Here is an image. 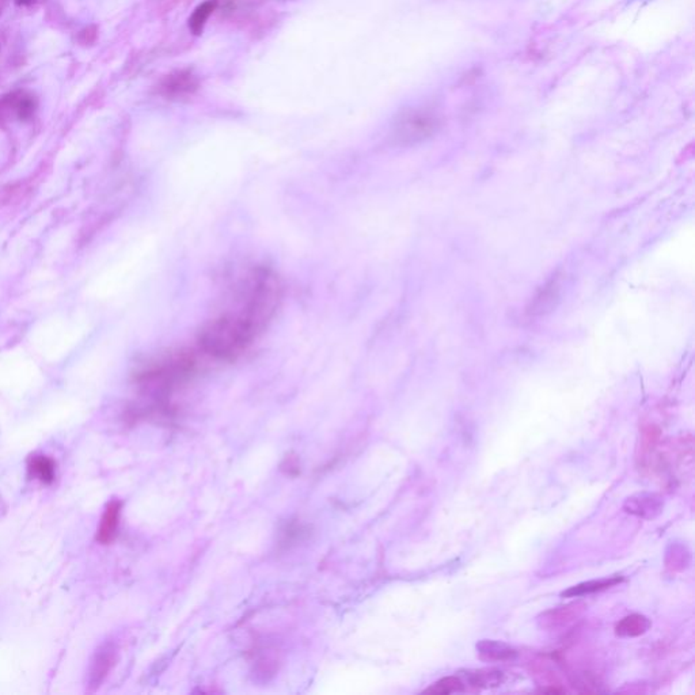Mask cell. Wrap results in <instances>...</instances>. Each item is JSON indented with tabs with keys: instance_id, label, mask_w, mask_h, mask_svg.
I'll return each mask as SVG.
<instances>
[{
	"instance_id": "11",
	"label": "cell",
	"mask_w": 695,
	"mask_h": 695,
	"mask_svg": "<svg viewBox=\"0 0 695 695\" xmlns=\"http://www.w3.org/2000/svg\"><path fill=\"white\" fill-rule=\"evenodd\" d=\"M216 6H218V0H205L193 11V14L189 18L188 25L195 36L202 34L205 24L208 21V18L211 17V14L216 10Z\"/></svg>"
},
{
	"instance_id": "12",
	"label": "cell",
	"mask_w": 695,
	"mask_h": 695,
	"mask_svg": "<svg viewBox=\"0 0 695 695\" xmlns=\"http://www.w3.org/2000/svg\"><path fill=\"white\" fill-rule=\"evenodd\" d=\"M690 564V551L686 545L672 544L666 553V565L671 571H683Z\"/></svg>"
},
{
	"instance_id": "4",
	"label": "cell",
	"mask_w": 695,
	"mask_h": 695,
	"mask_svg": "<svg viewBox=\"0 0 695 695\" xmlns=\"http://www.w3.org/2000/svg\"><path fill=\"white\" fill-rule=\"evenodd\" d=\"M584 611V604L580 601L547 610L538 617V625L545 630H558L569 626Z\"/></svg>"
},
{
	"instance_id": "16",
	"label": "cell",
	"mask_w": 695,
	"mask_h": 695,
	"mask_svg": "<svg viewBox=\"0 0 695 695\" xmlns=\"http://www.w3.org/2000/svg\"><path fill=\"white\" fill-rule=\"evenodd\" d=\"M36 1H37V0H15V3H17L18 6H24V7L31 6V4H34Z\"/></svg>"
},
{
	"instance_id": "15",
	"label": "cell",
	"mask_w": 695,
	"mask_h": 695,
	"mask_svg": "<svg viewBox=\"0 0 695 695\" xmlns=\"http://www.w3.org/2000/svg\"><path fill=\"white\" fill-rule=\"evenodd\" d=\"M281 469H283L284 472H287L288 475H292V477H294V475H297V474H299V472H300V469H299L298 458H297V456H287V459H285L284 465L281 466Z\"/></svg>"
},
{
	"instance_id": "8",
	"label": "cell",
	"mask_w": 695,
	"mask_h": 695,
	"mask_svg": "<svg viewBox=\"0 0 695 695\" xmlns=\"http://www.w3.org/2000/svg\"><path fill=\"white\" fill-rule=\"evenodd\" d=\"M30 477L44 485H52L56 479V462L47 455H31L27 462Z\"/></svg>"
},
{
	"instance_id": "7",
	"label": "cell",
	"mask_w": 695,
	"mask_h": 695,
	"mask_svg": "<svg viewBox=\"0 0 695 695\" xmlns=\"http://www.w3.org/2000/svg\"><path fill=\"white\" fill-rule=\"evenodd\" d=\"M475 649L478 657L488 663L511 662L518 657V650L515 648L497 640H481L477 643Z\"/></svg>"
},
{
	"instance_id": "6",
	"label": "cell",
	"mask_w": 695,
	"mask_h": 695,
	"mask_svg": "<svg viewBox=\"0 0 695 695\" xmlns=\"http://www.w3.org/2000/svg\"><path fill=\"white\" fill-rule=\"evenodd\" d=\"M121 508L123 502L120 500H112L106 505L97 531V541L100 545H109L116 539L121 518Z\"/></svg>"
},
{
	"instance_id": "3",
	"label": "cell",
	"mask_w": 695,
	"mask_h": 695,
	"mask_svg": "<svg viewBox=\"0 0 695 695\" xmlns=\"http://www.w3.org/2000/svg\"><path fill=\"white\" fill-rule=\"evenodd\" d=\"M623 509L626 514L652 521L656 519L657 516L662 515L664 509V501L663 498L656 495V493H649V492H641L636 493L633 496L627 497L626 501L623 502Z\"/></svg>"
},
{
	"instance_id": "13",
	"label": "cell",
	"mask_w": 695,
	"mask_h": 695,
	"mask_svg": "<svg viewBox=\"0 0 695 695\" xmlns=\"http://www.w3.org/2000/svg\"><path fill=\"white\" fill-rule=\"evenodd\" d=\"M466 676L472 687H496L502 680V672L497 670L472 671Z\"/></svg>"
},
{
	"instance_id": "5",
	"label": "cell",
	"mask_w": 695,
	"mask_h": 695,
	"mask_svg": "<svg viewBox=\"0 0 695 695\" xmlns=\"http://www.w3.org/2000/svg\"><path fill=\"white\" fill-rule=\"evenodd\" d=\"M199 87V79L190 70H179L167 75L162 84L160 93L166 97L178 98L195 93Z\"/></svg>"
},
{
	"instance_id": "9",
	"label": "cell",
	"mask_w": 695,
	"mask_h": 695,
	"mask_svg": "<svg viewBox=\"0 0 695 695\" xmlns=\"http://www.w3.org/2000/svg\"><path fill=\"white\" fill-rule=\"evenodd\" d=\"M652 622L643 614H632L617 623L615 634L622 638H633L645 634Z\"/></svg>"
},
{
	"instance_id": "14",
	"label": "cell",
	"mask_w": 695,
	"mask_h": 695,
	"mask_svg": "<svg viewBox=\"0 0 695 695\" xmlns=\"http://www.w3.org/2000/svg\"><path fill=\"white\" fill-rule=\"evenodd\" d=\"M465 692V683L461 678L458 676H446L433 683L425 693L431 694H452V693H462Z\"/></svg>"
},
{
	"instance_id": "10",
	"label": "cell",
	"mask_w": 695,
	"mask_h": 695,
	"mask_svg": "<svg viewBox=\"0 0 695 695\" xmlns=\"http://www.w3.org/2000/svg\"><path fill=\"white\" fill-rule=\"evenodd\" d=\"M622 581V577H611V578H600V580H591L585 583H580L574 587L568 588L564 591L561 596L564 597H580V596L590 595L604 591L607 588H611Z\"/></svg>"
},
{
	"instance_id": "2",
	"label": "cell",
	"mask_w": 695,
	"mask_h": 695,
	"mask_svg": "<svg viewBox=\"0 0 695 695\" xmlns=\"http://www.w3.org/2000/svg\"><path fill=\"white\" fill-rule=\"evenodd\" d=\"M119 659L117 648L113 643H105L96 650L90 667H89V678H87V692L96 693L107 678L110 671L116 666Z\"/></svg>"
},
{
	"instance_id": "1",
	"label": "cell",
	"mask_w": 695,
	"mask_h": 695,
	"mask_svg": "<svg viewBox=\"0 0 695 695\" xmlns=\"http://www.w3.org/2000/svg\"><path fill=\"white\" fill-rule=\"evenodd\" d=\"M442 125V117L432 107H412L401 112L393 124L391 136L399 146H413L432 137Z\"/></svg>"
}]
</instances>
